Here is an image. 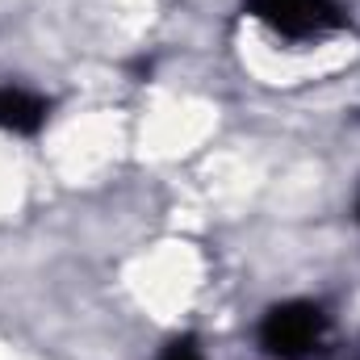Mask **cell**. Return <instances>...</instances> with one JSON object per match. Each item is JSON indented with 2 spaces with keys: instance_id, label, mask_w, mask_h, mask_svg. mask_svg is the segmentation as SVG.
Instances as JSON below:
<instances>
[{
  "instance_id": "5b68a950",
  "label": "cell",
  "mask_w": 360,
  "mask_h": 360,
  "mask_svg": "<svg viewBox=\"0 0 360 360\" xmlns=\"http://www.w3.org/2000/svg\"><path fill=\"white\" fill-rule=\"evenodd\" d=\"M356 218H360V205H356Z\"/></svg>"
},
{
  "instance_id": "8992f818",
  "label": "cell",
  "mask_w": 360,
  "mask_h": 360,
  "mask_svg": "<svg viewBox=\"0 0 360 360\" xmlns=\"http://www.w3.org/2000/svg\"><path fill=\"white\" fill-rule=\"evenodd\" d=\"M356 360H360V352H356Z\"/></svg>"
},
{
  "instance_id": "277c9868",
  "label": "cell",
  "mask_w": 360,
  "mask_h": 360,
  "mask_svg": "<svg viewBox=\"0 0 360 360\" xmlns=\"http://www.w3.org/2000/svg\"><path fill=\"white\" fill-rule=\"evenodd\" d=\"M160 360H205V356H201V348H197L193 340H172V344L160 352Z\"/></svg>"
},
{
  "instance_id": "3957f363",
  "label": "cell",
  "mask_w": 360,
  "mask_h": 360,
  "mask_svg": "<svg viewBox=\"0 0 360 360\" xmlns=\"http://www.w3.org/2000/svg\"><path fill=\"white\" fill-rule=\"evenodd\" d=\"M46 113H51V105L38 92L0 89V130H8V134H34V130H42Z\"/></svg>"
},
{
  "instance_id": "6da1fadb",
  "label": "cell",
  "mask_w": 360,
  "mask_h": 360,
  "mask_svg": "<svg viewBox=\"0 0 360 360\" xmlns=\"http://www.w3.org/2000/svg\"><path fill=\"white\" fill-rule=\"evenodd\" d=\"M260 348L269 360H327L331 314L319 302H276L260 319Z\"/></svg>"
},
{
  "instance_id": "7a4b0ae2",
  "label": "cell",
  "mask_w": 360,
  "mask_h": 360,
  "mask_svg": "<svg viewBox=\"0 0 360 360\" xmlns=\"http://www.w3.org/2000/svg\"><path fill=\"white\" fill-rule=\"evenodd\" d=\"M252 17L285 42H319L348 25L340 0H248Z\"/></svg>"
}]
</instances>
